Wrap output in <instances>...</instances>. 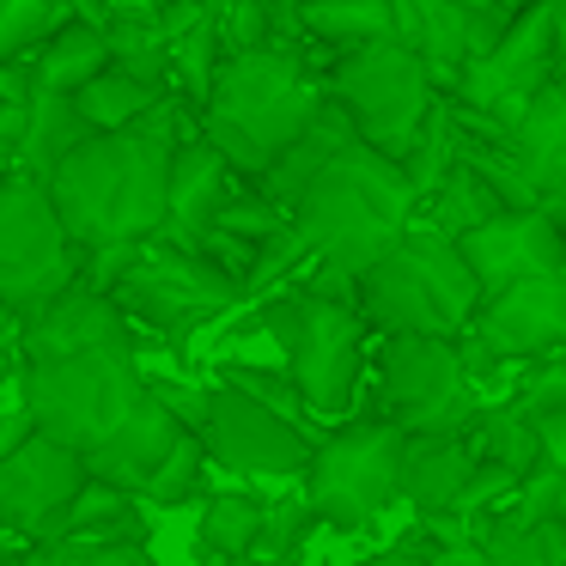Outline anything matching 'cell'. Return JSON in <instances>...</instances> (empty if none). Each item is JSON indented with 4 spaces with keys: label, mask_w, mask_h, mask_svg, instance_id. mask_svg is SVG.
<instances>
[{
    "label": "cell",
    "mask_w": 566,
    "mask_h": 566,
    "mask_svg": "<svg viewBox=\"0 0 566 566\" xmlns=\"http://www.w3.org/2000/svg\"><path fill=\"white\" fill-rule=\"evenodd\" d=\"M512 408L517 415H566V354L536 359V366L524 371V384H517Z\"/></svg>",
    "instance_id": "cell-37"
},
{
    "label": "cell",
    "mask_w": 566,
    "mask_h": 566,
    "mask_svg": "<svg viewBox=\"0 0 566 566\" xmlns=\"http://www.w3.org/2000/svg\"><path fill=\"white\" fill-rule=\"evenodd\" d=\"M311 524H317V517L305 512V500H269L262 505V530H256V548L250 554H262V560H293L298 542L311 536Z\"/></svg>",
    "instance_id": "cell-36"
},
{
    "label": "cell",
    "mask_w": 566,
    "mask_h": 566,
    "mask_svg": "<svg viewBox=\"0 0 566 566\" xmlns=\"http://www.w3.org/2000/svg\"><path fill=\"white\" fill-rule=\"evenodd\" d=\"M505 147L524 165V177L542 196V208L566 213V80H554V86H542L536 98H530V111L512 123Z\"/></svg>",
    "instance_id": "cell-21"
},
{
    "label": "cell",
    "mask_w": 566,
    "mask_h": 566,
    "mask_svg": "<svg viewBox=\"0 0 566 566\" xmlns=\"http://www.w3.org/2000/svg\"><path fill=\"white\" fill-rule=\"evenodd\" d=\"M177 439H184V427H177V420L159 408V396H153V378H147V402L135 408V420H128V427L116 432L104 451L86 457V481H104V488H116V493H128V500H140V493H147V481L159 475V463L177 451Z\"/></svg>",
    "instance_id": "cell-20"
},
{
    "label": "cell",
    "mask_w": 566,
    "mask_h": 566,
    "mask_svg": "<svg viewBox=\"0 0 566 566\" xmlns=\"http://www.w3.org/2000/svg\"><path fill=\"white\" fill-rule=\"evenodd\" d=\"M244 196V177L220 159L201 135H189L171 153V177H165V226L159 238L177 250H201V238L220 226V213Z\"/></svg>",
    "instance_id": "cell-18"
},
{
    "label": "cell",
    "mask_w": 566,
    "mask_h": 566,
    "mask_svg": "<svg viewBox=\"0 0 566 566\" xmlns=\"http://www.w3.org/2000/svg\"><path fill=\"white\" fill-rule=\"evenodd\" d=\"M19 354H25V366L74 359V354H135V329H128L123 311L104 293H92V286L74 281L31 323H19Z\"/></svg>",
    "instance_id": "cell-17"
},
{
    "label": "cell",
    "mask_w": 566,
    "mask_h": 566,
    "mask_svg": "<svg viewBox=\"0 0 566 566\" xmlns=\"http://www.w3.org/2000/svg\"><path fill=\"white\" fill-rule=\"evenodd\" d=\"M147 402V371L135 354H74V359H43L25 366L19 378V408H25L31 432L67 444L86 463L92 451L116 439Z\"/></svg>",
    "instance_id": "cell-5"
},
{
    "label": "cell",
    "mask_w": 566,
    "mask_h": 566,
    "mask_svg": "<svg viewBox=\"0 0 566 566\" xmlns=\"http://www.w3.org/2000/svg\"><path fill=\"white\" fill-rule=\"evenodd\" d=\"M262 329L286 354V384L298 390L311 420H342L366 378V317L347 298L281 293L262 305Z\"/></svg>",
    "instance_id": "cell-6"
},
{
    "label": "cell",
    "mask_w": 566,
    "mask_h": 566,
    "mask_svg": "<svg viewBox=\"0 0 566 566\" xmlns=\"http://www.w3.org/2000/svg\"><path fill=\"white\" fill-rule=\"evenodd\" d=\"M256 530H262V500H250V493H213L208 512H201V554L238 560V554L256 548Z\"/></svg>",
    "instance_id": "cell-30"
},
{
    "label": "cell",
    "mask_w": 566,
    "mask_h": 566,
    "mask_svg": "<svg viewBox=\"0 0 566 566\" xmlns=\"http://www.w3.org/2000/svg\"><path fill=\"white\" fill-rule=\"evenodd\" d=\"M475 305H481V286L469 274V262L457 256L451 238H439L420 220L354 281V311L378 335H439V342H463Z\"/></svg>",
    "instance_id": "cell-4"
},
{
    "label": "cell",
    "mask_w": 566,
    "mask_h": 566,
    "mask_svg": "<svg viewBox=\"0 0 566 566\" xmlns=\"http://www.w3.org/2000/svg\"><path fill=\"white\" fill-rule=\"evenodd\" d=\"M415 554H420V566H488L475 536H427Z\"/></svg>",
    "instance_id": "cell-38"
},
{
    "label": "cell",
    "mask_w": 566,
    "mask_h": 566,
    "mask_svg": "<svg viewBox=\"0 0 566 566\" xmlns=\"http://www.w3.org/2000/svg\"><path fill=\"white\" fill-rule=\"evenodd\" d=\"M19 439H31V420H25V408H0V457L13 451Z\"/></svg>",
    "instance_id": "cell-40"
},
{
    "label": "cell",
    "mask_w": 566,
    "mask_h": 566,
    "mask_svg": "<svg viewBox=\"0 0 566 566\" xmlns=\"http://www.w3.org/2000/svg\"><path fill=\"white\" fill-rule=\"evenodd\" d=\"M402 500V432L390 420H354L311 444L305 512L317 524L359 530Z\"/></svg>",
    "instance_id": "cell-10"
},
{
    "label": "cell",
    "mask_w": 566,
    "mask_h": 566,
    "mask_svg": "<svg viewBox=\"0 0 566 566\" xmlns=\"http://www.w3.org/2000/svg\"><path fill=\"white\" fill-rule=\"evenodd\" d=\"M457 347L475 378L481 366H536L548 354H566V269L524 274V281L488 293Z\"/></svg>",
    "instance_id": "cell-13"
},
{
    "label": "cell",
    "mask_w": 566,
    "mask_h": 566,
    "mask_svg": "<svg viewBox=\"0 0 566 566\" xmlns=\"http://www.w3.org/2000/svg\"><path fill=\"white\" fill-rule=\"evenodd\" d=\"M220 384H232L238 396H250L256 408H269V415H281L286 427H298L305 439H323V427L305 415V402H298V390L286 384V371H256V366H226Z\"/></svg>",
    "instance_id": "cell-32"
},
{
    "label": "cell",
    "mask_w": 566,
    "mask_h": 566,
    "mask_svg": "<svg viewBox=\"0 0 566 566\" xmlns=\"http://www.w3.org/2000/svg\"><path fill=\"white\" fill-rule=\"evenodd\" d=\"M530 427H536V451H542V463L566 475V415H530Z\"/></svg>",
    "instance_id": "cell-39"
},
{
    "label": "cell",
    "mask_w": 566,
    "mask_h": 566,
    "mask_svg": "<svg viewBox=\"0 0 566 566\" xmlns=\"http://www.w3.org/2000/svg\"><path fill=\"white\" fill-rule=\"evenodd\" d=\"M493 213H512V208H500V196H493L488 184H481L475 171H463V165H451V171L432 184V196L415 208V220L420 226H432L439 238H463V232H475V226H488Z\"/></svg>",
    "instance_id": "cell-27"
},
{
    "label": "cell",
    "mask_w": 566,
    "mask_h": 566,
    "mask_svg": "<svg viewBox=\"0 0 566 566\" xmlns=\"http://www.w3.org/2000/svg\"><path fill=\"white\" fill-rule=\"evenodd\" d=\"M165 92L171 86H153V80H140V74H128V67L111 62L98 80H86V86L74 92V111H80V123H86L92 135H116V128H135Z\"/></svg>",
    "instance_id": "cell-26"
},
{
    "label": "cell",
    "mask_w": 566,
    "mask_h": 566,
    "mask_svg": "<svg viewBox=\"0 0 566 566\" xmlns=\"http://www.w3.org/2000/svg\"><path fill=\"white\" fill-rule=\"evenodd\" d=\"M25 566H153L147 542H50L31 548Z\"/></svg>",
    "instance_id": "cell-35"
},
{
    "label": "cell",
    "mask_w": 566,
    "mask_h": 566,
    "mask_svg": "<svg viewBox=\"0 0 566 566\" xmlns=\"http://www.w3.org/2000/svg\"><path fill=\"white\" fill-rule=\"evenodd\" d=\"M463 439H469V451H475V463L505 469L512 481H524L530 469L542 463V451H536V427H530V415H517L512 402H505V408H481L475 427H469Z\"/></svg>",
    "instance_id": "cell-29"
},
{
    "label": "cell",
    "mask_w": 566,
    "mask_h": 566,
    "mask_svg": "<svg viewBox=\"0 0 566 566\" xmlns=\"http://www.w3.org/2000/svg\"><path fill=\"white\" fill-rule=\"evenodd\" d=\"M390 38L432 74V86L451 92V80L493 50L500 19L488 7H463V0H390Z\"/></svg>",
    "instance_id": "cell-15"
},
{
    "label": "cell",
    "mask_w": 566,
    "mask_h": 566,
    "mask_svg": "<svg viewBox=\"0 0 566 566\" xmlns=\"http://www.w3.org/2000/svg\"><path fill=\"white\" fill-rule=\"evenodd\" d=\"M116 311H123L128 329H153L159 342H184L189 329H201L208 317L232 311L244 298V286L226 281L201 250H177L165 238H147V244H128L123 269L104 286Z\"/></svg>",
    "instance_id": "cell-9"
},
{
    "label": "cell",
    "mask_w": 566,
    "mask_h": 566,
    "mask_svg": "<svg viewBox=\"0 0 566 566\" xmlns=\"http://www.w3.org/2000/svg\"><path fill=\"white\" fill-rule=\"evenodd\" d=\"M201 566H293V560H262V554H238V560H220V554H201Z\"/></svg>",
    "instance_id": "cell-42"
},
{
    "label": "cell",
    "mask_w": 566,
    "mask_h": 566,
    "mask_svg": "<svg viewBox=\"0 0 566 566\" xmlns=\"http://www.w3.org/2000/svg\"><path fill=\"white\" fill-rule=\"evenodd\" d=\"M104 67H111V43H104V31L67 19V25L50 31V38L38 43V55H31V86L74 98V92L86 86V80H98Z\"/></svg>",
    "instance_id": "cell-25"
},
{
    "label": "cell",
    "mask_w": 566,
    "mask_h": 566,
    "mask_svg": "<svg viewBox=\"0 0 566 566\" xmlns=\"http://www.w3.org/2000/svg\"><path fill=\"white\" fill-rule=\"evenodd\" d=\"M475 451L469 439H402V500L420 517H444L463 493Z\"/></svg>",
    "instance_id": "cell-22"
},
{
    "label": "cell",
    "mask_w": 566,
    "mask_h": 566,
    "mask_svg": "<svg viewBox=\"0 0 566 566\" xmlns=\"http://www.w3.org/2000/svg\"><path fill=\"white\" fill-rule=\"evenodd\" d=\"M92 128L80 123V111H74V98H62V92H43V86H31V111H25V140H19V159H13V171L19 177H31V184H43V177L55 171V165L67 159V153L86 140Z\"/></svg>",
    "instance_id": "cell-23"
},
{
    "label": "cell",
    "mask_w": 566,
    "mask_h": 566,
    "mask_svg": "<svg viewBox=\"0 0 566 566\" xmlns=\"http://www.w3.org/2000/svg\"><path fill=\"white\" fill-rule=\"evenodd\" d=\"M560 250H566V213H560Z\"/></svg>",
    "instance_id": "cell-44"
},
{
    "label": "cell",
    "mask_w": 566,
    "mask_h": 566,
    "mask_svg": "<svg viewBox=\"0 0 566 566\" xmlns=\"http://www.w3.org/2000/svg\"><path fill=\"white\" fill-rule=\"evenodd\" d=\"M359 566H420V554L415 548H384V554H371V560H359Z\"/></svg>",
    "instance_id": "cell-41"
},
{
    "label": "cell",
    "mask_w": 566,
    "mask_h": 566,
    "mask_svg": "<svg viewBox=\"0 0 566 566\" xmlns=\"http://www.w3.org/2000/svg\"><path fill=\"white\" fill-rule=\"evenodd\" d=\"M281 213H286V226H293L305 262L317 269L305 293L347 298V305H354V281L415 226V189H408L402 165L371 153L366 140L347 128V135L329 140L323 159L286 189Z\"/></svg>",
    "instance_id": "cell-2"
},
{
    "label": "cell",
    "mask_w": 566,
    "mask_h": 566,
    "mask_svg": "<svg viewBox=\"0 0 566 566\" xmlns=\"http://www.w3.org/2000/svg\"><path fill=\"white\" fill-rule=\"evenodd\" d=\"M201 469H208V451H201L196 432H184V439H177V451L159 463V475L147 481V493H140V500H147V505H184V500H196Z\"/></svg>",
    "instance_id": "cell-34"
},
{
    "label": "cell",
    "mask_w": 566,
    "mask_h": 566,
    "mask_svg": "<svg viewBox=\"0 0 566 566\" xmlns=\"http://www.w3.org/2000/svg\"><path fill=\"white\" fill-rule=\"evenodd\" d=\"M293 31H305L329 55L366 50V43L390 38V0H298Z\"/></svg>",
    "instance_id": "cell-24"
},
{
    "label": "cell",
    "mask_w": 566,
    "mask_h": 566,
    "mask_svg": "<svg viewBox=\"0 0 566 566\" xmlns=\"http://www.w3.org/2000/svg\"><path fill=\"white\" fill-rule=\"evenodd\" d=\"M286 7H298V0H286Z\"/></svg>",
    "instance_id": "cell-46"
},
{
    "label": "cell",
    "mask_w": 566,
    "mask_h": 566,
    "mask_svg": "<svg viewBox=\"0 0 566 566\" xmlns=\"http://www.w3.org/2000/svg\"><path fill=\"white\" fill-rule=\"evenodd\" d=\"M500 512L517 517V524H566V475L548 469V463H536L512 488V500H505Z\"/></svg>",
    "instance_id": "cell-33"
},
{
    "label": "cell",
    "mask_w": 566,
    "mask_h": 566,
    "mask_svg": "<svg viewBox=\"0 0 566 566\" xmlns=\"http://www.w3.org/2000/svg\"><path fill=\"white\" fill-rule=\"evenodd\" d=\"M189 135H196L189 104L177 98V92H165L135 128L86 135L50 177H43V196H50L55 220L74 238L80 256L159 238L171 153L184 147Z\"/></svg>",
    "instance_id": "cell-1"
},
{
    "label": "cell",
    "mask_w": 566,
    "mask_h": 566,
    "mask_svg": "<svg viewBox=\"0 0 566 566\" xmlns=\"http://www.w3.org/2000/svg\"><path fill=\"white\" fill-rule=\"evenodd\" d=\"M378 402L402 439H463L481 415V384L463 347L439 335H384L378 342Z\"/></svg>",
    "instance_id": "cell-8"
},
{
    "label": "cell",
    "mask_w": 566,
    "mask_h": 566,
    "mask_svg": "<svg viewBox=\"0 0 566 566\" xmlns=\"http://www.w3.org/2000/svg\"><path fill=\"white\" fill-rule=\"evenodd\" d=\"M317 86H323V98L347 116V128H354L371 153H384V159H396V165H402V153L420 140L432 104L444 98V92L432 86V74L396 38L335 55L329 67H317Z\"/></svg>",
    "instance_id": "cell-7"
},
{
    "label": "cell",
    "mask_w": 566,
    "mask_h": 566,
    "mask_svg": "<svg viewBox=\"0 0 566 566\" xmlns=\"http://www.w3.org/2000/svg\"><path fill=\"white\" fill-rule=\"evenodd\" d=\"M208 451V463L232 469V475L256 481V475H305L311 444L298 427H286L281 415L256 408L250 396H238L232 384H201V408L189 427Z\"/></svg>",
    "instance_id": "cell-14"
},
{
    "label": "cell",
    "mask_w": 566,
    "mask_h": 566,
    "mask_svg": "<svg viewBox=\"0 0 566 566\" xmlns=\"http://www.w3.org/2000/svg\"><path fill=\"white\" fill-rule=\"evenodd\" d=\"M457 256L469 262L481 298L500 293V286L524 281V274H548L566 269L560 250V213L554 208H524V213H493L488 226L457 238Z\"/></svg>",
    "instance_id": "cell-16"
},
{
    "label": "cell",
    "mask_w": 566,
    "mask_h": 566,
    "mask_svg": "<svg viewBox=\"0 0 566 566\" xmlns=\"http://www.w3.org/2000/svg\"><path fill=\"white\" fill-rule=\"evenodd\" d=\"M554 25H560V0H530L524 13H512L500 25L493 50H481L451 80L444 98L463 116H481V123L512 135V123L530 111V98L554 80Z\"/></svg>",
    "instance_id": "cell-12"
},
{
    "label": "cell",
    "mask_w": 566,
    "mask_h": 566,
    "mask_svg": "<svg viewBox=\"0 0 566 566\" xmlns=\"http://www.w3.org/2000/svg\"><path fill=\"white\" fill-rule=\"evenodd\" d=\"M0 566H25V560H13V554H0Z\"/></svg>",
    "instance_id": "cell-43"
},
{
    "label": "cell",
    "mask_w": 566,
    "mask_h": 566,
    "mask_svg": "<svg viewBox=\"0 0 566 566\" xmlns=\"http://www.w3.org/2000/svg\"><path fill=\"white\" fill-rule=\"evenodd\" d=\"M67 0H0V67L31 62L50 31L67 25Z\"/></svg>",
    "instance_id": "cell-31"
},
{
    "label": "cell",
    "mask_w": 566,
    "mask_h": 566,
    "mask_svg": "<svg viewBox=\"0 0 566 566\" xmlns=\"http://www.w3.org/2000/svg\"><path fill=\"white\" fill-rule=\"evenodd\" d=\"M80 488H86V463H80L67 444L31 432V439H19L13 451L0 457V524L31 536V530L62 512Z\"/></svg>",
    "instance_id": "cell-19"
},
{
    "label": "cell",
    "mask_w": 566,
    "mask_h": 566,
    "mask_svg": "<svg viewBox=\"0 0 566 566\" xmlns=\"http://www.w3.org/2000/svg\"><path fill=\"white\" fill-rule=\"evenodd\" d=\"M469 536L488 566H566V524H517L505 512H488Z\"/></svg>",
    "instance_id": "cell-28"
},
{
    "label": "cell",
    "mask_w": 566,
    "mask_h": 566,
    "mask_svg": "<svg viewBox=\"0 0 566 566\" xmlns=\"http://www.w3.org/2000/svg\"><path fill=\"white\" fill-rule=\"evenodd\" d=\"M74 281H80V250L62 232L43 184L0 171V311L13 323H31Z\"/></svg>",
    "instance_id": "cell-11"
},
{
    "label": "cell",
    "mask_w": 566,
    "mask_h": 566,
    "mask_svg": "<svg viewBox=\"0 0 566 566\" xmlns=\"http://www.w3.org/2000/svg\"><path fill=\"white\" fill-rule=\"evenodd\" d=\"M463 7H488V0H463Z\"/></svg>",
    "instance_id": "cell-45"
},
{
    "label": "cell",
    "mask_w": 566,
    "mask_h": 566,
    "mask_svg": "<svg viewBox=\"0 0 566 566\" xmlns=\"http://www.w3.org/2000/svg\"><path fill=\"white\" fill-rule=\"evenodd\" d=\"M323 86L305 50L262 43L244 55H220L208 80V98L196 111V135L232 165L238 177H262L317 116Z\"/></svg>",
    "instance_id": "cell-3"
}]
</instances>
